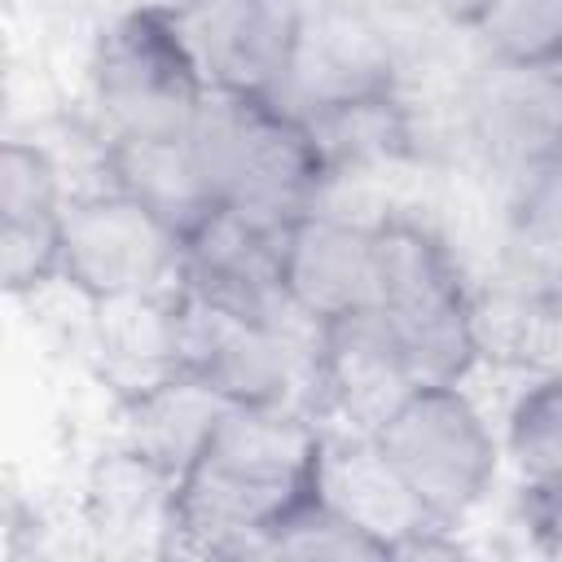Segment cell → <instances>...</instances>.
<instances>
[{
  "label": "cell",
  "instance_id": "7c38bea8",
  "mask_svg": "<svg viewBox=\"0 0 562 562\" xmlns=\"http://www.w3.org/2000/svg\"><path fill=\"white\" fill-rule=\"evenodd\" d=\"M413 386L417 373L373 307L321 325L316 417L325 430L373 435Z\"/></svg>",
  "mask_w": 562,
  "mask_h": 562
},
{
  "label": "cell",
  "instance_id": "5b68a950",
  "mask_svg": "<svg viewBox=\"0 0 562 562\" xmlns=\"http://www.w3.org/2000/svg\"><path fill=\"white\" fill-rule=\"evenodd\" d=\"M382 461L395 470L426 522L470 531L509 479L501 417L470 382H417L373 430Z\"/></svg>",
  "mask_w": 562,
  "mask_h": 562
},
{
  "label": "cell",
  "instance_id": "4fadbf2b",
  "mask_svg": "<svg viewBox=\"0 0 562 562\" xmlns=\"http://www.w3.org/2000/svg\"><path fill=\"white\" fill-rule=\"evenodd\" d=\"M303 0H193L180 22L198 48L211 88L285 101Z\"/></svg>",
  "mask_w": 562,
  "mask_h": 562
},
{
  "label": "cell",
  "instance_id": "9a60e30c",
  "mask_svg": "<svg viewBox=\"0 0 562 562\" xmlns=\"http://www.w3.org/2000/svg\"><path fill=\"white\" fill-rule=\"evenodd\" d=\"M321 496L334 501L356 522H364L369 531H378L395 549V558H400V544L417 527H426L422 509L413 505V496L404 492L395 470L382 461L373 435L329 430L325 461H321Z\"/></svg>",
  "mask_w": 562,
  "mask_h": 562
},
{
  "label": "cell",
  "instance_id": "8992f818",
  "mask_svg": "<svg viewBox=\"0 0 562 562\" xmlns=\"http://www.w3.org/2000/svg\"><path fill=\"white\" fill-rule=\"evenodd\" d=\"M439 167L501 184L518 167L562 149V66L479 57L457 88L430 105Z\"/></svg>",
  "mask_w": 562,
  "mask_h": 562
},
{
  "label": "cell",
  "instance_id": "ffe728a7",
  "mask_svg": "<svg viewBox=\"0 0 562 562\" xmlns=\"http://www.w3.org/2000/svg\"><path fill=\"white\" fill-rule=\"evenodd\" d=\"M465 35L479 57L562 66V0H487Z\"/></svg>",
  "mask_w": 562,
  "mask_h": 562
},
{
  "label": "cell",
  "instance_id": "7a4b0ae2",
  "mask_svg": "<svg viewBox=\"0 0 562 562\" xmlns=\"http://www.w3.org/2000/svg\"><path fill=\"white\" fill-rule=\"evenodd\" d=\"M373 312L404 347L417 382L483 373L479 272L422 206L391 202L373 220Z\"/></svg>",
  "mask_w": 562,
  "mask_h": 562
},
{
  "label": "cell",
  "instance_id": "30bf717a",
  "mask_svg": "<svg viewBox=\"0 0 562 562\" xmlns=\"http://www.w3.org/2000/svg\"><path fill=\"white\" fill-rule=\"evenodd\" d=\"M176 470L149 452L105 435L83 452L75 479V527L92 553H158L167 558L176 527Z\"/></svg>",
  "mask_w": 562,
  "mask_h": 562
},
{
  "label": "cell",
  "instance_id": "ac0fdd59",
  "mask_svg": "<svg viewBox=\"0 0 562 562\" xmlns=\"http://www.w3.org/2000/svg\"><path fill=\"white\" fill-rule=\"evenodd\" d=\"M501 448L514 483L562 479V369L518 373V386L496 408Z\"/></svg>",
  "mask_w": 562,
  "mask_h": 562
},
{
  "label": "cell",
  "instance_id": "d6986e66",
  "mask_svg": "<svg viewBox=\"0 0 562 562\" xmlns=\"http://www.w3.org/2000/svg\"><path fill=\"white\" fill-rule=\"evenodd\" d=\"M501 241L562 263V149L492 184Z\"/></svg>",
  "mask_w": 562,
  "mask_h": 562
},
{
  "label": "cell",
  "instance_id": "52a82bcc",
  "mask_svg": "<svg viewBox=\"0 0 562 562\" xmlns=\"http://www.w3.org/2000/svg\"><path fill=\"white\" fill-rule=\"evenodd\" d=\"M184 237L154 215L140 198L110 180H92L70 193L61 281L92 303L158 299L180 290Z\"/></svg>",
  "mask_w": 562,
  "mask_h": 562
},
{
  "label": "cell",
  "instance_id": "e0dca14e",
  "mask_svg": "<svg viewBox=\"0 0 562 562\" xmlns=\"http://www.w3.org/2000/svg\"><path fill=\"white\" fill-rule=\"evenodd\" d=\"M101 180L140 198L154 215H162L180 237L215 206L189 136H158V140H110L101 154Z\"/></svg>",
  "mask_w": 562,
  "mask_h": 562
},
{
  "label": "cell",
  "instance_id": "ba28073f",
  "mask_svg": "<svg viewBox=\"0 0 562 562\" xmlns=\"http://www.w3.org/2000/svg\"><path fill=\"white\" fill-rule=\"evenodd\" d=\"M404 92V0H303L285 79L299 114Z\"/></svg>",
  "mask_w": 562,
  "mask_h": 562
},
{
  "label": "cell",
  "instance_id": "8fae6325",
  "mask_svg": "<svg viewBox=\"0 0 562 562\" xmlns=\"http://www.w3.org/2000/svg\"><path fill=\"white\" fill-rule=\"evenodd\" d=\"M373 220L351 206L321 202L285 224L281 294L312 325L373 307Z\"/></svg>",
  "mask_w": 562,
  "mask_h": 562
},
{
  "label": "cell",
  "instance_id": "3957f363",
  "mask_svg": "<svg viewBox=\"0 0 562 562\" xmlns=\"http://www.w3.org/2000/svg\"><path fill=\"white\" fill-rule=\"evenodd\" d=\"M211 79L176 9H119L75 70L70 114L101 140L189 136Z\"/></svg>",
  "mask_w": 562,
  "mask_h": 562
},
{
  "label": "cell",
  "instance_id": "9c48e42d",
  "mask_svg": "<svg viewBox=\"0 0 562 562\" xmlns=\"http://www.w3.org/2000/svg\"><path fill=\"white\" fill-rule=\"evenodd\" d=\"M75 176L44 132H4L0 145V281L26 303L61 281L66 206Z\"/></svg>",
  "mask_w": 562,
  "mask_h": 562
},
{
  "label": "cell",
  "instance_id": "277c9868",
  "mask_svg": "<svg viewBox=\"0 0 562 562\" xmlns=\"http://www.w3.org/2000/svg\"><path fill=\"white\" fill-rule=\"evenodd\" d=\"M189 149L215 206L268 224H290L329 193L321 140L307 114L281 97L211 88L189 127Z\"/></svg>",
  "mask_w": 562,
  "mask_h": 562
},
{
  "label": "cell",
  "instance_id": "44dd1931",
  "mask_svg": "<svg viewBox=\"0 0 562 562\" xmlns=\"http://www.w3.org/2000/svg\"><path fill=\"white\" fill-rule=\"evenodd\" d=\"M263 558H395V549L369 531L364 522H356L351 514H342L334 501H325L321 492L312 501H303L290 518H281V527L268 536Z\"/></svg>",
  "mask_w": 562,
  "mask_h": 562
},
{
  "label": "cell",
  "instance_id": "6da1fadb",
  "mask_svg": "<svg viewBox=\"0 0 562 562\" xmlns=\"http://www.w3.org/2000/svg\"><path fill=\"white\" fill-rule=\"evenodd\" d=\"M329 430L294 404H224L176 479L167 558H263L268 536L321 492Z\"/></svg>",
  "mask_w": 562,
  "mask_h": 562
},
{
  "label": "cell",
  "instance_id": "7402d4cb",
  "mask_svg": "<svg viewBox=\"0 0 562 562\" xmlns=\"http://www.w3.org/2000/svg\"><path fill=\"white\" fill-rule=\"evenodd\" d=\"M514 527L536 553L562 558V479L558 483H514Z\"/></svg>",
  "mask_w": 562,
  "mask_h": 562
},
{
  "label": "cell",
  "instance_id": "5bb4252c",
  "mask_svg": "<svg viewBox=\"0 0 562 562\" xmlns=\"http://www.w3.org/2000/svg\"><path fill=\"white\" fill-rule=\"evenodd\" d=\"M281 237L285 224H268L233 206H211L184 233L180 290L246 316H272L290 307L281 294Z\"/></svg>",
  "mask_w": 562,
  "mask_h": 562
},
{
  "label": "cell",
  "instance_id": "cb8c5ba5",
  "mask_svg": "<svg viewBox=\"0 0 562 562\" xmlns=\"http://www.w3.org/2000/svg\"><path fill=\"white\" fill-rule=\"evenodd\" d=\"M189 4H193V0H189Z\"/></svg>",
  "mask_w": 562,
  "mask_h": 562
},
{
  "label": "cell",
  "instance_id": "603a6c76",
  "mask_svg": "<svg viewBox=\"0 0 562 562\" xmlns=\"http://www.w3.org/2000/svg\"><path fill=\"white\" fill-rule=\"evenodd\" d=\"M413 4H417V9H426L430 18H439V22L457 26V31H470L487 0H413Z\"/></svg>",
  "mask_w": 562,
  "mask_h": 562
},
{
  "label": "cell",
  "instance_id": "2e32d148",
  "mask_svg": "<svg viewBox=\"0 0 562 562\" xmlns=\"http://www.w3.org/2000/svg\"><path fill=\"white\" fill-rule=\"evenodd\" d=\"M220 408H224V400L206 382H198L193 373H171L127 400H114L110 435L149 452L154 461H162L167 470L180 474L184 461L206 439Z\"/></svg>",
  "mask_w": 562,
  "mask_h": 562
}]
</instances>
